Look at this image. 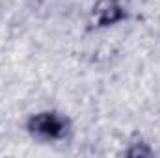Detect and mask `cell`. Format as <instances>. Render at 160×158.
Returning <instances> with one entry per match:
<instances>
[{"label": "cell", "instance_id": "6da1fadb", "mask_svg": "<svg viewBox=\"0 0 160 158\" xmlns=\"http://www.w3.org/2000/svg\"><path fill=\"white\" fill-rule=\"evenodd\" d=\"M34 125H36V130L41 132V134H45V136H58L63 130L62 121L56 117V116H50V114L39 116V117L34 121Z\"/></svg>", "mask_w": 160, "mask_h": 158}]
</instances>
